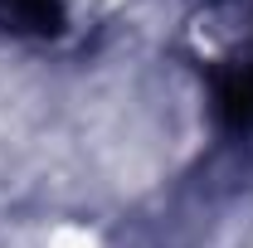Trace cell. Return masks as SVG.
<instances>
[{
    "instance_id": "obj_1",
    "label": "cell",
    "mask_w": 253,
    "mask_h": 248,
    "mask_svg": "<svg viewBox=\"0 0 253 248\" xmlns=\"http://www.w3.org/2000/svg\"><path fill=\"white\" fill-rule=\"evenodd\" d=\"M200 78L224 131H253V0H210L190 25Z\"/></svg>"
},
{
    "instance_id": "obj_2",
    "label": "cell",
    "mask_w": 253,
    "mask_h": 248,
    "mask_svg": "<svg viewBox=\"0 0 253 248\" xmlns=\"http://www.w3.org/2000/svg\"><path fill=\"white\" fill-rule=\"evenodd\" d=\"M68 25V5L63 0H0V30L49 39Z\"/></svg>"
}]
</instances>
